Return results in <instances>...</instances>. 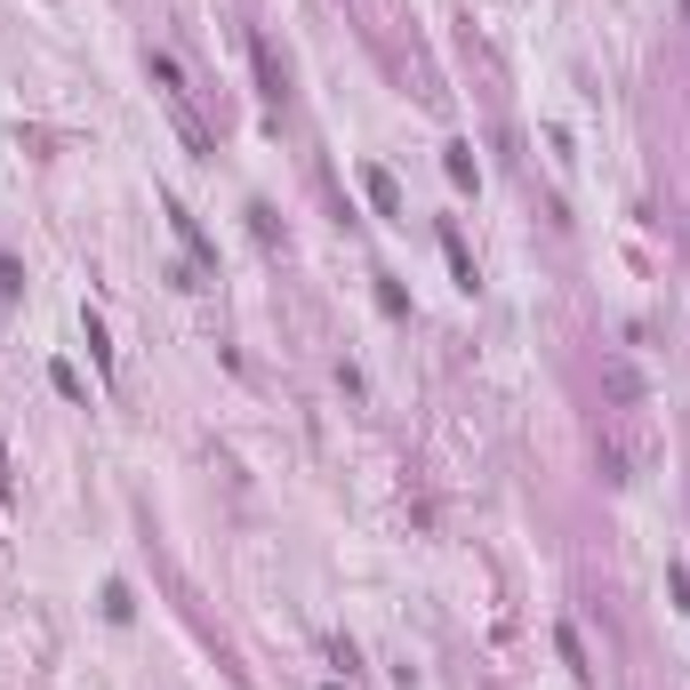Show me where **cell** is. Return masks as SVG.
Instances as JSON below:
<instances>
[{
  "label": "cell",
  "mask_w": 690,
  "mask_h": 690,
  "mask_svg": "<svg viewBox=\"0 0 690 690\" xmlns=\"http://www.w3.org/2000/svg\"><path fill=\"white\" fill-rule=\"evenodd\" d=\"M169 226H177V241H186V257H193V266H201V273H217V241L201 233V217L186 209V201H169Z\"/></svg>",
  "instance_id": "obj_1"
},
{
  "label": "cell",
  "mask_w": 690,
  "mask_h": 690,
  "mask_svg": "<svg viewBox=\"0 0 690 690\" xmlns=\"http://www.w3.org/2000/svg\"><path fill=\"white\" fill-rule=\"evenodd\" d=\"M442 257H450V281H458V290H474V250H465L458 226H442Z\"/></svg>",
  "instance_id": "obj_2"
},
{
  "label": "cell",
  "mask_w": 690,
  "mask_h": 690,
  "mask_svg": "<svg viewBox=\"0 0 690 690\" xmlns=\"http://www.w3.org/2000/svg\"><path fill=\"white\" fill-rule=\"evenodd\" d=\"M361 186H370V209H378V217H401V186H394V169H361Z\"/></svg>",
  "instance_id": "obj_3"
},
{
  "label": "cell",
  "mask_w": 690,
  "mask_h": 690,
  "mask_svg": "<svg viewBox=\"0 0 690 690\" xmlns=\"http://www.w3.org/2000/svg\"><path fill=\"white\" fill-rule=\"evenodd\" d=\"M250 56H257V80H266V97L290 89V73H281V49H273V40H250Z\"/></svg>",
  "instance_id": "obj_4"
},
{
  "label": "cell",
  "mask_w": 690,
  "mask_h": 690,
  "mask_svg": "<svg viewBox=\"0 0 690 690\" xmlns=\"http://www.w3.org/2000/svg\"><path fill=\"white\" fill-rule=\"evenodd\" d=\"M554 651H562V666H571L578 682H595V666H586V642H578V626H554Z\"/></svg>",
  "instance_id": "obj_5"
},
{
  "label": "cell",
  "mask_w": 690,
  "mask_h": 690,
  "mask_svg": "<svg viewBox=\"0 0 690 690\" xmlns=\"http://www.w3.org/2000/svg\"><path fill=\"white\" fill-rule=\"evenodd\" d=\"M80 330H89V354H97V370L113 378V337H105V321H97V314H80Z\"/></svg>",
  "instance_id": "obj_6"
},
{
  "label": "cell",
  "mask_w": 690,
  "mask_h": 690,
  "mask_svg": "<svg viewBox=\"0 0 690 690\" xmlns=\"http://www.w3.org/2000/svg\"><path fill=\"white\" fill-rule=\"evenodd\" d=\"M442 169H450V186H474V145H450V153H442Z\"/></svg>",
  "instance_id": "obj_7"
},
{
  "label": "cell",
  "mask_w": 690,
  "mask_h": 690,
  "mask_svg": "<svg viewBox=\"0 0 690 690\" xmlns=\"http://www.w3.org/2000/svg\"><path fill=\"white\" fill-rule=\"evenodd\" d=\"M16 297H25V266H16V257L0 250V306H16Z\"/></svg>",
  "instance_id": "obj_8"
},
{
  "label": "cell",
  "mask_w": 690,
  "mask_h": 690,
  "mask_svg": "<svg viewBox=\"0 0 690 690\" xmlns=\"http://www.w3.org/2000/svg\"><path fill=\"white\" fill-rule=\"evenodd\" d=\"M378 314H394V321L410 314V290H401V281H385V273H378Z\"/></svg>",
  "instance_id": "obj_9"
},
{
  "label": "cell",
  "mask_w": 690,
  "mask_h": 690,
  "mask_svg": "<svg viewBox=\"0 0 690 690\" xmlns=\"http://www.w3.org/2000/svg\"><path fill=\"white\" fill-rule=\"evenodd\" d=\"M250 233H257V241H266V250H273V241H281V217L266 209V201H250Z\"/></svg>",
  "instance_id": "obj_10"
},
{
  "label": "cell",
  "mask_w": 690,
  "mask_h": 690,
  "mask_svg": "<svg viewBox=\"0 0 690 690\" xmlns=\"http://www.w3.org/2000/svg\"><path fill=\"white\" fill-rule=\"evenodd\" d=\"M49 385H56V394H65V401H80V394H89V385H80V370H73V361H56V370H49Z\"/></svg>",
  "instance_id": "obj_11"
},
{
  "label": "cell",
  "mask_w": 690,
  "mask_h": 690,
  "mask_svg": "<svg viewBox=\"0 0 690 690\" xmlns=\"http://www.w3.org/2000/svg\"><path fill=\"white\" fill-rule=\"evenodd\" d=\"M666 586H675V602L690 611V571H682V562H675V571H666Z\"/></svg>",
  "instance_id": "obj_12"
},
{
  "label": "cell",
  "mask_w": 690,
  "mask_h": 690,
  "mask_svg": "<svg viewBox=\"0 0 690 690\" xmlns=\"http://www.w3.org/2000/svg\"><path fill=\"white\" fill-rule=\"evenodd\" d=\"M0 490H9V450H0Z\"/></svg>",
  "instance_id": "obj_13"
}]
</instances>
